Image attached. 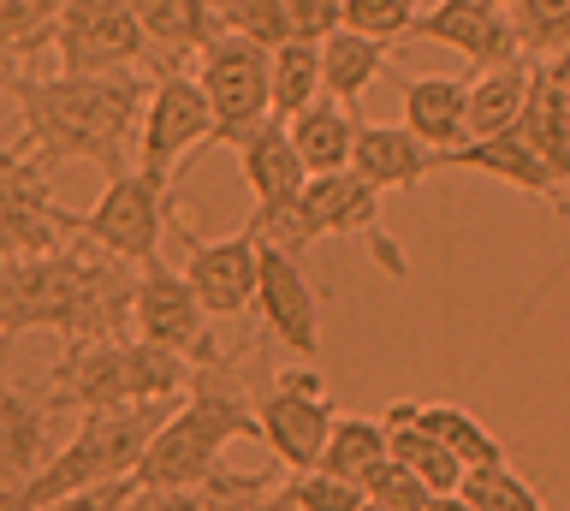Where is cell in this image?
<instances>
[{
	"instance_id": "obj_42",
	"label": "cell",
	"mask_w": 570,
	"mask_h": 511,
	"mask_svg": "<svg viewBox=\"0 0 570 511\" xmlns=\"http://www.w3.org/2000/svg\"><path fill=\"white\" fill-rule=\"evenodd\" d=\"M12 78H18V55H12V48H0V90H12Z\"/></svg>"
},
{
	"instance_id": "obj_8",
	"label": "cell",
	"mask_w": 570,
	"mask_h": 511,
	"mask_svg": "<svg viewBox=\"0 0 570 511\" xmlns=\"http://www.w3.org/2000/svg\"><path fill=\"white\" fill-rule=\"evenodd\" d=\"M208 144H214V108H208L203 83H196L185 66L155 72L149 108H142V126H137V167L178 185V167Z\"/></svg>"
},
{
	"instance_id": "obj_26",
	"label": "cell",
	"mask_w": 570,
	"mask_h": 511,
	"mask_svg": "<svg viewBox=\"0 0 570 511\" xmlns=\"http://www.w3.org/2000/svg\"><path fill=\"white\" fill-rule=\"evenodd\" d=\"M392 60V42L381 37H363V30H333L327 42H321V72H327V96H338L345 108H356L374 83H381Z\"/></svg>"
},
{
	"instance_id": "obj_31",
	"label": "cell",
	"mask_w": 570,
	"mask_h": 511,
	"mask_svg": "<svg viewBox=\"0 0 570 511\" xmlns=\"http://www.w3.org/2000/svg\"><path fill=\"white\" fill-rule=\"evenodd\" d=\"M386 458V422L368 416H333L327 452H321V470L345 475V482H363V475Z\"/></svg>"
},
{
	"instance_id": "obj_6",
	"label": "cell",
	"mask_w": 570,
	"mask_h": 511,
	"mask_svg": "<svg viewBox=\"0 0 570 511\" xmlns=\"http://www.w3.org/2000/svg\"><path fill=\"white\" fill-rule=\"evenodd\" d=\"M196 83L214 108V144L220 149H238L244 131L274 119V48L244 37V30H220L196 55Z\"/></svg>"
},
{
	"instance_id": "obj_27",
	"label": "cell",
	"mask_w": 570,
	"mask_h": 511,
	"mask_svg": "<svg viewBox=\"0 0 570 511\" xmlns=\"http://www.w3.org/2000/svg\"><path fill=\"white\" fill-rule=\"evenodd\" d=\"M517 131L534 144V155L570 179V90L564 83H552L541 66H534V83H529V101H523V119H517Z\"/></svg>"
},
{
	"instance_id": "obj_19",
	"label": "cell",
	"mask_w": 570,
	"mask_h": 511,
	"mask_svg": "<svg viewBox=\"0 0 570 511\" xmlns=\"http://www.w3.org/2000/svg\"><path fill=\"white\" fill-rule=\"evenodd\" d=\"M434 167H440V149H428L410 126H374V119L356 126L351 173H363L381 197L386 190H416Z\"/></svg>"
},
{
	"instance_id": "obj_44",
	"label": "cell",
	"mask_w": 570,
	"mask_h": 511,
	"mask_svg": "<svg viewBox=\"0 0 570 511\" xmlns=\"http://www.w3.org/2000/svg\"><path fill=\"white\" fill-rule=\"evenodd\" d=\"M208 7H214V12H220V19H226V12L238 7V0H208Z\"/></svg>"
},
{
	"instance_id": "obj_20",
	"label": "cell",
	"mask_w": 570,
	"mask_h": 511,
	"mask_svg": "<svg viewBox=\"0 0 570 511\" xmlns=\"http://www.w3.org/2000/svg\"><path fill=\"white\" fill-rule=\"evenodd\" d=\"M226 30H244L267 48L279 42H327L333 30H345L338 0H238L226 12Z\"/></svg>"
},
{
	"instance_id": "obj_16",
	"label": "cell",
	"mask_w": 570,
	"mask_h": 511,
	"mask_svg": "<svg viewBox=\"0 0 570 511\" xmlns=\"http://www.w3.org/2000/svg\"><path fill=\"white\" fill-rule=\"evenodd\" d=\"M410 37L452 48V55H463L475 72L505 66V60H523V42H517L511 7H493V0H440V7L416 12Z\"/></svg>"
},
{
	"instance_id": "obj_15",
	"label": "cell",
	"mask_w": 570,
	"mask_h": 511,
	"mask_svg": "<svg viewBox=\"0 0 570 511\" xmlns=\"http://www.w3.org/2000/svg\"><path fill=\"white\" fill-rule=\"evenodd\" d=\"M256 315L267 340H279L292 357L315 363L321 357V297L303 279V256L285 244L262 238V286H256Z\"/></svg>"
},
{
	"instance_id": "obj_28",
	"label": "cell",
	"mask_w": 570,
	"mask_h": 511,
	"mask_svg": "<svg viewBox=\"0 0 570 511\" xmlns=\"http://www.w3.org/2000/svg\"><path fill=\"white\" fill-rule=\"evenodd\" d=\"M529 83L534 72L523 60H505V66H488L475 83H470V137H499L523 119V101H529Z\"/></svg>"
},
{
	"instance_id": "obj_12",
	"label": "cell",
	"mask_w": 570,
	"mask_h": 511,
	"mask_svg": "<svg viewBox=\"0 0 570 511\" xmlns=\"http://www.w3.org/2000/svg\"><path fill=\"white\" fill-rule=\"evenodd\" d=\"M214 315L203 309V297L190 292L185 268H167V262H149L137 274V304H131V333H142L149 345H167L190 363H214L220 345L208 340Z\"/></svg>"
},
{
	"instance_id": "obj_18",
	"label": "cell",
	"mask_w": 570,
	"mask_h": 511,
	"mask_svg": "<svg viewBox=\"0 0 570 511\" xmlns=\"http://www.w3.org/2000/svg\"><path fill=\"white\" fill-rule=\"evenodd\" d=\"M53 446V411L42 404V393H18V386H0V493H18L48 458Z\"/></svg>"
},
{
	"instance_id": "obj_35",
	"label": "cell",
	"mask_w": 570,
	"mask_h": 511,
	"mask_svg": "<svg viewBox=\"0 0 570 511\" xmlns=\"http://www.w3.org/2000/svg\"><path fill=\"white\" fill-rule=\"evenodd\" d=\"M338 19H345V30L399 42V37H410V24H416V0H338Z\"/></svg>"
},
{
	"instance_id": "obj_5",
	"label": "cell",
	"mask_w": 570,
	"mask_h": 511,
	"mask_svg": "<svg viewBox=\"0 0 570 511\" xmlns=\"http://www.w3.org/2000/svg\"><path fill=\"white\" fill-rule=\"evenodd\" d=\"M315 238H368L374 256H381V268L392 279H404V250L386 238V226H381V190H374L363 173H351V167L309 173V185H303L292 220L274 233V244H285V250L303 256Z\"/></svg>"
},
{
	"instance_id": "obj_33",
	"label": "cell",
	"mask_w": 570,
	"mask_h": 511,
	"mask_svg": "<svg viewBox=\"0 0 570 511\" xmlns=\"http://www.w3.org/2000/svg\"><path fill=\"white\" fill-rule=\"evenodd\" d=\"M517 19V42L534 60H552L570 48V0H511Z\"/></svg>"
},
{
	"instance_id": "obj_4",
	"label": "cell",
	"mask_w": 570,
	"mask_h": 511,
	"mask_svg": "<svg viewBox=\"0 0 570 511\" xmlns=\"http://www.w3.org/2000/svg\"><path fill=\"white\" fill-rule=\"evenodd\" d=\"M173 404H178V399L119 404V411H89V416H78L71 440L30 475L24 488H18V493H0V511H36V505L66 500V493H83V488H101V482H125V475H137L142 452H149V440H155L160 422L173 416Z\"/></svg>"
},
{
	"instance_id": "obj_21",
	"label": "cell",
	"mask_w": 570,
	"mask_h": 511,
	"mask_svg": "<svg viewBox=\"0 0 570 511\" xmlns=\"http://www.w3.org/2000/svg\"><path fill=\"white\" fill-rule=\"evenodd\" d=\"M404 126L416 131L428 149H440V155L470 144V83L445 78V72L410 78L404 83Z\"/></svg>"
},
{
	"instance_id": "obj_13",
	"label": "cell",
	"mask_w": 570,
	"mask_h": 511,
	"mask_svg": "<svg viewBox=\"0 0 570 511\" xmlns=\"http://www.w3.org/2000/svg\"><path fill=\"white\" fill-rule=\"evenodd\" d=\"M238 167H244V185L256 208H249V233L274 238L285 220H292V208L303 197V185H309V167H303V155L292 144V126L285 119H262L256 131L238 137Z\"/></svg>"
},
{
	"instance_id": "obj_29",
	"label": "cell",
	"mask_w": 570,
	"mask_h": 511,
	"mask_svg": "<svg viewBox=\"0 0 570 511\" xmlns=\"http://www.w3.org/2000/svg\"><path fill=\"white\" fill-rule=\"evenodd\" d=\"M321 96H327L321 42H279L274 48V119H297Z\"/></svg>"
},
{
	"instance_id": "obj_37",
	"label": "cell",
	"mask_w": 570,
	"mask_h": 511,
	"mask_svg": "<svg viewBox=\"0 0 570 511\" xmlns=\"http://www.w3.org/2000/svg\"><path fill=\"white\" fill-rule=\"evenodd\" d=\"M292 493H297V505L303 511H356L368 500L363 482H345V475H333V470H292Z\"/></svg>"
},
{
	"instance_id": "obj_22",
	"label": "cell",
	"mask_w": 570,
	"mask_h": 511,
	"mask_svg": "<svg viewBox=\"0 0 570 511\" xmlns=\"http://www.w3.org/2000/svg\"><path fill=\"white\" fill-rule=\"evenodd\" d=\"M142 37H149V48H160V72L167 66H178L185 55H203V48L226 30V19L208 7V0H131Z\"/></svg>"
},
{
	"instance_id": "obj_1",
	"label": "cell",
	"mask_w": 570,
	"mask_h": 511,
	"mask_svg": "<svg viewBox=\"0 0 570 511\" xmlns=\"http://www.w3.org/2000/svg\"><path fill=\"white\" fill-rule=\"evenodd\" d=\"M137 262H119L107 250H42L0 262V345L18 333H60L66 345L114 340L131 327L137 304Z\"/></svg>"
},
{
	"instance_id": "obj_38",
	"label": "cell",
	"mask_w": 570,
	"mask_h": 511,
	"mask_svg": "<svg viewBox=\"0 0 570 511\" xmlns=\"http://www.w3.org/2000/svg\"><path fill=\"white\" fill-rule=\"evenodd\" d=\"M137 493V475H125V482H101V488H83V493H66V500L53 505H36V511H125Z\"/></svg>"
},
{
	"instance_id": "obj_46",
	"label": "cell",
	"mask_w": 570,
	"mask_h": 511,
	"mask_svg": "<svg viewBox=\"0 0 570 511\" xmlns=\"http://www.w3.org/2000/svg\"><path fill=\"white\" fill-rule=\"evenodd\" d=\"M493 7H511V0H493Z\"/></svg>"
},
{
	"instance_id": "obj_34",
	"label": "cell",
	"mask_w": 570,
	"mask_h": 511,
	"mask_svg": "<svg viewBox=\"0 0 570 511\" xmlns=\"http://www.w3.org/2000/svg\"><path fill=\"white\" fill-rule=\"evenodd\" d=\"M66 0H0V48H12L18 60H30L36 48L53 42Z\"/></svg>"
},
{
	"instance_id": "obj_17",
	"label": "cell",
	"mask_w": 570,
	"mask_h": 511,
	"mask_svg": "<svg viewBox=\"0 0 570 511\" xmlns=\"http://www.w3.org/2000/svg\"><path fill=\"white\" fill-rule=\"evenodd\" d=\"M440 167H458V173H488V179L499 185H517V190H529V197H547V203H559V190L564 179L552 173L541 155H534V144L523 131H499V137H470V144H458V149H445L440 155Z\"/></svg>"
},
{
	"instance_id": "obj_24",
	"label": "cell",
	"mask_w": 570,
	"mask_h": 511,
	"mask_svg": "<svg viewBox=\"0 0 570 511\" xmlns=\"http://www.w3.org/2000/svg\"><path fill=\"white\" fill-rule=\"evenodd\" d=\"M267 488H274L267 470H214L196 488H137L131 511H249Z\"/></svg>"
},
{
	"instance_id": "obj_30",
	"label": "cell",
	"mask_w": 570,
	"mask_h": 511,
	"mask_svg": "<svg viewBox=\"0 0 570 511\" xmlns=\"http://www.w3.org/2000/svg\"><path fill=\"white\" fill-rule=\"evenodd\" d=\"M416 422L440 440L445 452H458L470 470H475V464H505V446H499V434L481 429L475 411H463V404H416Z\"/></svg>"
},
{
	"instance_id": "obj_39",
	"label": "cell",
	"mask_w": 570,
	"mask_h": 511,
	"mask_svg": "<svg viewBox=\"0 0 570 511\" xmlns=\"http://www.w3.org/2000/svg\"><path fill=\"white\" fill-rule=\"evenodd\" d=\"M249 511H303V505H297V493H292V482H285V488H267V493H262V500L249 505Z\"/></svg>"
},
{
	"instance_id": "obj_10",
	"label": "cell",
	"mask_w": 570,
	"mask_h": 511,
	"mask_svg": "<svg viewBox=\"0 0 570 511\" xmlns=\"http://www.w3.org/2000/svg\"><path fill=\"white\" fill-rule=\"evenodd\" d=\"M53 55L66 78H101V72H137L149 60L131 0H66L53 24Z\"/></svg>"
},
{
	"instance_id": "obj_3",
	"label": "cell",
	"mask_w": 570,
	"mask_h": 511,
	"mask_svg": "<svg viewBox=\"0 0 570 511\" xmlns=\"http://www.w3.org/2000/svg\"><path fill=\"white\" fill-rule=\"evenodd\" d=\"M190 357L167 345H149L142 333H114V340H83L66 345L53 375L36 386L53 416H89V411H119V404H155V399H185Z\"/></svg>"
},
{
	"instance_id": "obj_25",
	"label": "cell",
	"mask_w": 570,
	"mask_h": 511,
	"mask_svg": "<svg viewBox=\"0 0 570 511\" xmlns=\"http://www.w3.org/2000/svg\"><path fill=\"white\" fill-rule=\"evenodd\" d=\"M356 108H345L338 96H321L309 101L297 119H292V144L303 155V167L309 173H338V167H351V149H356Z\"/></svg>"
},
{
	"instance_id": "obj_7",
	"label": "cell",
	"mask_w": 570,
	"mask_h": 511,
	"mask_svg": "<svg viewBox=\"0 0 570 511\" xmlns=\"http://www.w3.org/2000/svg\"><path fill=\"white\" fill-rule=\"evenodd\" d=\"M167 226H173V185L155 179V173H142V167H125L101 185V197L89 215H71V238L149 268V262H160Z\"/></svg>"
},
{
	"instance_id": "obj_11",
	"label": "cell",
	"mask_w": 570,
	"mask_h": 511,
	"mask_svg": "<svg viewBox=\"0 0 570 511\" xmlns=\"http://www.w3.org/2000/svg\"><path fill=\"white\" fill-rule=\"evenodd\" d=\"M53 167L24 144H0V262L42 256L71 233V208L53 203Z\"/></svg>"
},
{
	"instance_id": "obj_43",
	"label": "cell",
	"mask_w": 570,
	"mask_h": 511,
	"mask_svg": "<svg viewBox=\"0 0 570 511\" xmlns=\"http://www.w3.org/2000/svg\"><path fill=\"white\" fill-rule=\"evenodd\" d=\"M356 511H404V505H386V500H363Z\"/></svg>"
},
{
	"instance_id": "obj_36",
	"label": "cell",
	"mask_w": 570,
	"mask_h": 511,
	"mask_svg": "<svg viewBox=\"0 0 570 511\" xmlns=\"http://www.w3.org/2000/svg\"><path fill=\"white\" fill-rule=\"evenodd\" d=\"M363 493H368V500H386V505H404V511H428V505H434V488H428L410 464H399L392 452L363 475Z\"/></svg>"
},
{
	"instance_id": "obj_2",
	"label": "cell",
	"mask_w": 570,
	"mask_h": 511,
	"mask_svg": "<svg viewBox=\"0 0 570 511\" xmlns=\"http://www.w3.org/2000/svg\"><path fill=\"white\" fill-rule=\"evenodd\" d=\"M18 126L24 144L42 167H71L89 161L107 179L125 173V144L142 126L149 108V78L137 72H101V78H12Z\"/></svg>"
},
{
	"instance_id": "obj_23",
	"label": "cell",
	"mask_w": 570,
	"mask_h": 511,
	"mask_svg": "<svg viewBox=\"0 0 570 511\" xmlns=\"http://www.w3.org/2000/svg\"><path fill=\"white\" fill-rule=\"evenodd\" d=\"M381 422H386V452L399 458V464L416 470L434 493H458L463 488V470H470V464H463L458 452H445L440 440L416 422V399H392L381 411Z\"/></svg>"
},
{
	"instance_id": "obj_40",
	"label": "cell",
	"mask_w": 570,
	"mask_h": 511,
	"mask_svg": "<svg viewBox=\"0 0 570 511\" xmlns=\"http://www.w3.org/2000/svg\"><path fill=\"white\" fill-rule=\"evenodd\" d=\"M541 72H547L552 83H564V90H570V48H564V55H552V60L541 66Z\"/></svg>"
},
{
	"instance_id": "obj_14",
	"label": "cell",
	"mask_w": 570,
	"mask_h": 511,
	"mask_svg": "<svg viewBox=\"0 0 570 511\" xmlns=\"http://www.w3.org/2000/svg\"><path fill=\"white\" fill-rule=\"evenodd\" d=\"M185 279L203 297L214 322H238L256 309L262 286V233H232V238H196L185 226Z\"/></svg>"
},
{
	"instance_id": "obj_9",
	"label": "cell",
	"mask_w": 570,
	"mask_h": 511,
	"mask_svg": "<svg viewBox=\"0 0 570 511\" xmlns=\"http://www.w3.org/2000/svg\"><path fill=\"white\" fill-rule=\"evenodd\" d=\"M256 416H262V446L274 452L285 470H315L321 464L327 434H333V404H327V386H321V375L309 363L267 375L262 393H256Z\"/></svg>"
},
{
	"instance_id": "obj_41",
	"label": "cell",
	"mask_w": 570,
	"mask_h": 511,
	"mask_svg": "<svg viewBox=\"0 0 570 511\" xmlns=\"http://www.w3.org/2000/svg\"><path fill=\"white\" fill-rule=\"evenodd\" d=\"M428 511H475V505L463 500V493H434V505H428Z\"/></svg>"
},
{
	"instance_id": "obj_45",
	"label": "cell",
	"mask_w": 570,
	"mask_h": 511,
	"mask_svg": "<svg viewBox=\"0 0 570 511\" xmlns=\"http://www.w3.org/2000/svg\"><path fill=\"white\" fill-rule=\"evenodd\" d=\"M559 208H564V215H570V179H564V190H559Z\"/></svg>"
},
{
	"instance_id": "obj_32",
	"label": "cell",
	"mask_w": 570,
	"mask_h": 511,
	"mask_svg": "<svg viewBox=\"0 0 570 511\" xmlns=\"http://www.w3.org/2000/svg\"><path fill=\"white\" fill-rule=\"evenodd\" d=\"M458 493L475 511H552L541 500V488H529L511 464H475V470H463V488Z\"/></svg>"
}]
</instances>
